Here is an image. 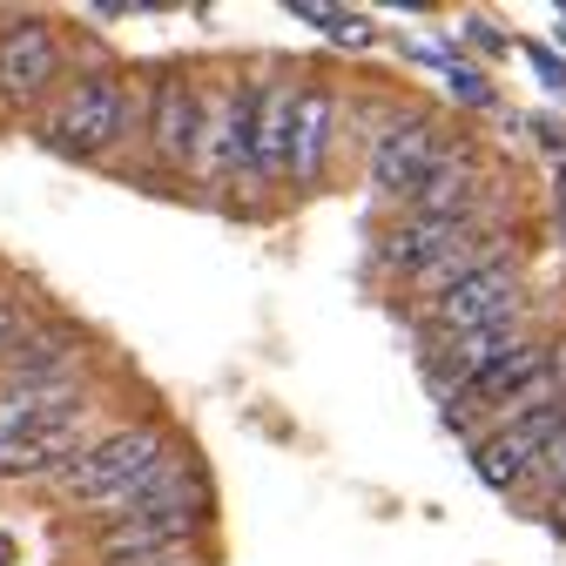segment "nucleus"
Listing matches in <instances>:
<instances>
[{"label":"nucleus","instance_id":"7ed1b4c3","mask_svg":"<svg viewBox=\"0 0 566 566\" xmlns=\"http://www.w3.org/2000/svg\"><path fill=\"white\" fill-rule=\"evenodd\" d=\"M520 304H526V276H520V263L506 256V250H492L485 263H472L452 291H439L432 297V324L446 331V337H459V331H479V324H506V317H520Z\"/></svg>","mask_w":566,"mask_h":566},{"label":"nucleus","instance_id":"9d476101","mask_svg":"<svg viewBox=\"0 0 566 566\" xmlns=\"http://www.w3.org/2000/svg\"><path fill=\"white\" fill-rule=\"evenodd\" d=\"M149 128H156V156L169 169H196V142H202V88L189 75H163L156 102H149Z\"/></svg>","mask_w":566,"mask_h":566},{"label":"nucleus","instance_id":"f03ea898","mask_svg":"<svg viewBox=\"0 0 566 566\" xmlns=\"http://www.w3.org/2000/svg\"><path fill=\"white\" fill-rule=\"evenodd\" d=\"M169 465V439L156 432V424H115V432L88 439L75 459H67L54 472L61 500L67 506H88V513H108L115 500H128V492Z\"/></svg>","mask_w":566,"mask_h":566},{"label":"nucleus","instance_id":"6ab92c4d","mask_svg":"<svg viewBox=\"0 0 566 566\" xmlns=\"http://www.w3.org/2000/svg\"><path fill=\"white\" fill-rule=\"evenodd\" d=\"M533 479H539V485H553V492L566 485V424H559V432H553V446H546V459L533 465Z\"/></svg>","mask_w":566,"mask_h":566},{"label":"nucleus","instance_id":"412c9836","mask_svg":"<svg viewBox=\"0 0 566 566\" xmlns=\"http://www.w3.org/2000/svg\"><path fill=\"white\" fill-rule=\"evenodd\" d=\"M559 237H566V176H559Z\"/></svg>","mask_w":566,"mask_h":566},{"label":"nucleus","instance_id":"423d86ee","mask_svg":"<svg viewBox=\"0 0 566 566\" xmlns=\"http://www.w3.org/2000/svg\"><path fill=\"white\" fill-rule=\"evenodd\" d=\"M546 398H559V350L533 337V344L513 350V358H500L492 371H479V378L465 385L459 418H465V411H500V418H513V411H533V405H546Z\"/></svg>","mask_w":566,"mask_h":566},{"label":"nucleus","instance_id":"aec40b11","mask_svg":"<svg viewBox=\"0 0 566 566\" xmlns=\"http://www.w3.org/2000/svg\"><path fill=\"white\" fill-rule=\"evenodd\" d=\"M526 54H533V61H539V75H546V82H553V88H566V67H559V61H553V54H546V48H526Z\"/></svg>","mask_w":566,"mask_h":566},{"label":"nucleus","instance_id":"20e7f679","mask_svg":"<svg viewBox=\"0 0 566 566\" xmlns=\"http://www.w3.org/2000/svg\"><path fill=\"white\" fill-rule=\"evenodd\" d=\"M559 424H566V391H559V398H546V405H533V411L500 418V424H492V432L472 446L479 479H485V485H500V492L526 485V479H533V465L546 459V446H553Z\"/></svg>","mask_w":566,"mask_h":566},{"label":"nucleus","instance_id":"ddd939ff","mask_svg":"<svg viewBox=\"0 0 566 566\" xmlns=\"http://www.w3.org/2000/svg\"><path fill=\"white\" fill-rule=\"evenodd\" d=\"M465 237H479V217L465 209V217H398L391 230H385V263L391 270H405V276H418L424 263H439L452 243H465Z\"/></svg>","mask_w":566,"mask_h":566},{"label":"nucleus","instance_id":"2eb2a0df","mask_svg":"<svg viewBox=\"0 0 566 566\" xmlns=\"http://www.w3.org/2000/svg\"><path fill=\"white\" fill-rule=\"evenodd\" d=\"M291 108H297V82H276L256 95L250 115V169L256 176H283V149H291Z\"/></svg>","mask_w":566,"mask_h":566},{"label":"nucleus","instance_id":"4468645a","mask_svg":"<svg viewBox=\"0 0 566 566\" xmlns=\"http://www.w3.org/2000/svg\"><path fill=\"white\" fill-rule=\"evenodd\" d=\"M520 344H533V331H526L520 317H506V324H479V331H459V337H446V350H439V378L465 391L479 371H492L500 358H513Z\"/></svg>","mask_w":566,"mask_h":566},{"label":"nucleus","instance_id":"f3484780","mask_svg":"<svg viewBox=\"0 0 566 566\" xmlns=\"http://www.w3.org/2000/svg\"><path fill=\"white\" fill-rule=\"evenodd\" d=\"M291 14L317 21V28L337 34V41H371V21H365V14H331V0H291Z\"/></svg>","mask_w":566,"mask_h":566},{"label":"nucleus","instance_id":"f8f14e48","mask_svg":"<svg viewBox=\"0 0 566 566\" xmlns=\"http://www.w3.org/2000/svg\"><path fill=\"white\" fill-rule=\"evenodd\" d=\"M331 128H337L331 88L304 82V88H297V108H291V149H283V176H291V182H317V176H324V156H331Z\"/></svg>","mask_w":566,"mask_h":566},{"label":"nucleus","instance_id":"4be33fe9","mask_svg":"<svg viewBox=\"0 0 566 566\" xmlns=\"http://www.w3.org/2000/svg\"><path fill=\"white\" fill-rule=\"evenodd\" d=\"M559 41H566V8H559Z\"/></svg>","mask_w":566,"mask_h":566},{"label":"nucleus","instance_id":"f257e3e1","mask_svg":"<svg viewBox=\"0 0 566 566\" xmlns=\"http://www.w3.org/2000/svg\"><path fill=\"white\" fill-rule=\"evenodd\" d=\"M135 122H142V95H135L122 75H108V67H88V75H75V82L48 102V115H41L34 128H41V142H48L54 156L95 163V156L115 149Z\"/></svg>","mask_w":566,"mask_h":566},{"label":"nucleus","instance_id":"9b49d317","mask_svg":"<svg viewBox=\"0 0 566 566\" xmlns=\"http://www.w3.org/2000/svg\"><path fill=\"white\" fill-rule=\"evenodd\" d=\"M250 115H256V88H230L217 115H202L196 176H237V169H250Z\"/></svg>","mask_w":566,"mask_h":566},{"label":"nucleus","instance_id":"0eeeda50","mask_svg":"<svg viewBox=\"0 0 566 566\" xmlns=\"http://www.w3.org/2000/svg\"><path fill=\"white\" fill-rule=\"evenodd\" d=\"M88 446V405H67L48 418L0 424V479H28V472H61Z\"/></svg>","mask_w":566,"mask_h":566},{"label":"nucleus","instance_id":"a211bd4d","mask_svg":"<svg viewBox=\"0 0 566 566\" xmlns=\"http://www.w3.org/2000/svg\"><path fill=\"white\" fill-rule=\"evenodd\" d=\"M28 331H34V311H28L14 291H0V358H8V350H14Z\"/></svg>","mask_w":566,"mask_h":566},{"label":"nucleus","instance_id":"1a4fd4ad","mask_svg":"<svg viewBox=\"0 0 566 566\" xmlns=\"http://www.w3.org/2000/svg\"><path fill=\"white\" fill-rule=\"evenodd\" d=\"M202 513H209V485H202V472H189L182 459H169L163 472H149L128 500H115L108 506V526H202Z\"/></svg>","mask_w":566,"mask_h":566},{"label":"nucleus","instance_id":"39448f33","mask_svg":"<svg viewBox=\"0 0 566 566\" xmlns=\"http://www.w3.org/2000/svg\"><path fill=\"white\" fill-rule=\"evenodd\" d=\"M67 67V48H61V28L41 21V14H14L0 21V102L8 108H28L41 102Z\"/></svg>","mask_w":566,"mask_h":566},{"label":"nucleus","instance_id":"dca6fc26","mask_svg":"<svg viewBox=\"0 0 566 566\" xmlns=\"http://www.w3.org/2000/svg\"><path fill=\"white\" fill-rule=\"evenodd\" d=\"M472 196H479V163L465 149H446V163L432 169V182L411 196V217H465Z\"/></svg>","mask_w":566,"mask_h":566},{"label":"nucleus","instance_id":"6e6552de","mask_svg":"<svg viewBox=\"0 0 566 566\" xmlns=\"http://www.w3.org/2000/svg\"><path fill=\"white\" fill-rule=\"evenodd\" d=\"M446 163V135L424 122V115H398L385 122V135L371 142V182L398 202H411L424 182H432V169Z\"/></svg>","mask_w":566,"mask_h":566}]
</instances>
